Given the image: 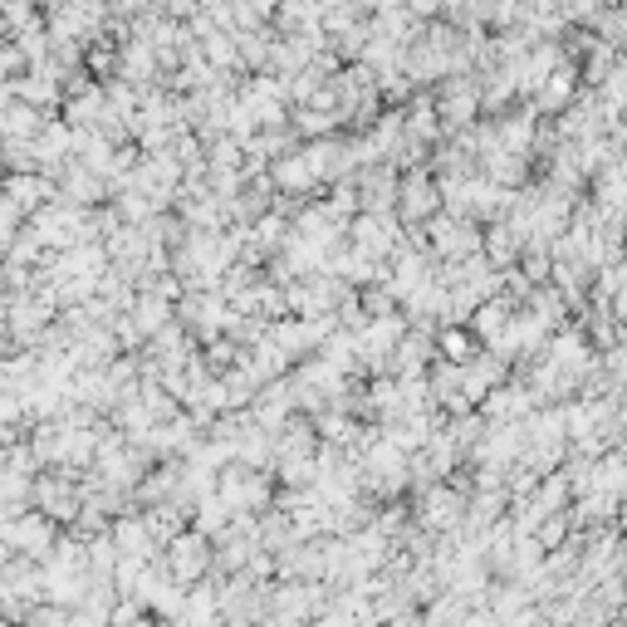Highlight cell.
Segmentation results:
<instances>
[{
	"label": "cell",
	"instance_id": "cell-3",
	"mask_svg": "<svg viewBox=\"0 0 627 627\" xmlns=\"http://www.w3.org/2000/svg\"><path fill=\"white\" fill-rule=\"evenodd\" d=\"M59 520H49L45 510H35V505H25L15 520H10V529H5V545L10 554H20V559H35V563H45L49 559V549H55V539H59Z\"/></svg>",
	"mask_w": 627,
	"mask_h": 627
},
{
	"label": "cell",
	"instance_id": "cell-2",
	"mask_svg": "<svg viewBox=\"0 0 627 627\" xmlns=\"http://www.w3.org/2000/svg\"><path fill=\"white\" fill-rule=\"evenodd\" d=\"M392 211L402 226H422L426 216L442 211V186H436L432 167H402L397 172V196H392Z\"/></svg>",
	"mask_w": 627,
	"mask_h": 627
},
{
	"label": "cell",
	"instance_id": "cell-1",
	"mask_svg": "<svg viewBox=\"0 0 627 627\" xmlns=\"http://www.w3.org/2000/svg\"><path fill=\"white\" fill-rule=\"evenodd\" d=\"M157 563H162V573L172 583H182V588L196 583V579H206V573H211V535H202L196 525L176 529V535L157 549Z\"/></svg>",
	"mask_w": 627,
	"mask_h": 627
}]
</instances>
